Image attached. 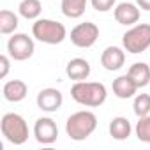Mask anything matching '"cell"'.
<instances>
[{
  "label": "cell",
  "instance_id": "cell-10",
  "mask_svg": "<svg viewBox=\"0 0 150 150\" xmlns=\"http://www.w3.org/2000/svg\"><path fill=\"white\" fill-rule=\"evenodd\" d=\"M113 16L117 20V23L125 25V27H132L139 21L141 11L138 7V4H131V2H120L115 9H113Z\"/></svg>",
  "mask_w": 150,
  "mask_h": 150
},
{
  "label": "cell",
  "instance_id": "cell-18",
  "mask_svg": "<svg viewBox=\"0 0 150 150\" xmlns=\"http://www.w3.org/2000/svg\"><path fill=\"white\" fill-rule=\"evenodd\" d=\"M18 25H20V20H18V16L13 11H9V9L0 11V32H2L4 35L14 34Z\"/></svg>",
  "mask_w": 150,
  "mask_h": 150
},
{
  "label": "cell",
  "instance_id": "cell-1",
  "mask_svg": "<svg viewBox=\"0 0 150 150\" xmlns=\"http://www.w3.org/2000/svg\"><path fill=\"white\" fill-rule=\"evenodd\" d=\"M71 97L81 106L97 108L104 104L108 90L99 81H74V85L71 87Z\"/></svg>",
  "mask_w": 150,
  "mask_h": 150
},
{
  "label": "cell",
  "instance_id": "cell-23",
  "mask_svg": "<svg viewBox=\"0 0 150 150\" xmlns=\"http://www.w3.org/2000/svg\"><path fill=\"white\" fill-rule=\"evenodd\" d=\"M9 69H11V60H9L7 55H2V57H0V78H2V80L7 76Z\"/></svg>",
  "mask_w": 150,
  "mask_h": 150
},
{
  "label": "cell",
  "instance_id": "cell-4",
  "mask_svg": "<svg viewBox=\"0 0 150 150\" xmlns=\"http://www.w3.org/2000/svg\"><path fill=\"white\" fill-rule=\"evenodd\" d=\"M2 136L13 145H23L28 139V125L27 120L18 113H6L0 120Z\"/></svg>",
  "mask_w": 150,
  "mask_h": 150
},
{
  "label": "cell",
  "instance_id": "cell-21",
  "mask_svg": "<svg viewBox=\"0 0 150 150\" xmlns=\"http://www.w3.org/2000/svg\"><path fill=\"white\" fill-rule=\"evenodd\" d=\"M134 131H136V136H138L139 141L150 143V115L139 117V120H138Z\"/></svg>",
  "mask_w": 150,
  "mask_h": 150
},
{
  "label": "cell",
  "instance_id": "cell-19",
  "mask_svg": "<svg viewBox=\"0 0 150 150\" xmlns=\"http://www.w3.org/2000/svg\"><path fill=\"white\" fill-rule=\"evenodd\" d=\"M18 11L25 20H39L42 13V6L39 0H21L18 6Z\"/></svg>",
  "mask_w": 150,
  "mask_h": 150
},
{
  "label": "cell",
  "instance_id": "cell-9",
  "mask_svg": "<svg viewBox=\"0 0 150 150\" xmlns=\"http://www.w3.org/2000/svg\"><path fill=\"white\" fill-rule=\"evenodd\" d=\"M35 103H37V108H39L41 111L53 113V111H57V110L62 108V104H64V96H62L60 90L48 87V88H42V90L37 94Z\"/></svg>",
  "mask_w": 150,
  "mask_h": 150
},
{
  "label": "cell",
  "instance_id": "cell-22",
  "mask_svg": "<svg viewBox=\"0 0 150 150\" xmlns=\"http://www.w3.org/2000/svg\"><path fill=\"white\" fill-rule=\"evenodd\" d=\"M90 4L97 13H108L115 7L117 0H90Z\"/></svg>",
  "mask_w": 150,
  "mask_h": 150
},
{
  "label": "cell",
  "instance_id": "cell-12",
  "mask_svg": "<svg viewBox=\"0 0 150 150\" xmlns=\"http://www.w3.org/2000/svg\"><path fill=\"white\" fill-rule=\"evenodd\" d=\"M90 64L85 58H72L65 65V74L72 81H85L90 76Z\"/></svg>",
  "mask_w": 150,
  "mask_h": 150
},
{
  "label": "cell",
  "instance_id": "cell-16",
  "mask_svg": "<svg viewBox=\"0 0 150 150\" xmlns=\"http://www.w3.org/2000/svg\"><path fill=\"white\" fill-rule=\"evenodd\" d=\"M127 74L132 78V81L138 85V88H143V87H146L150 83V65L145 64V62H134L129 67Z\"/></svg>",
  "mask_w": 150,
  "mask_h": 150
},
{
  "label": "cell",
  "instance_id": "cell-13",
  "mask_svg": "<svg viewBox=\"0 0 150 150\" xmlns=\"http://www.w3.org/2000/svg\"><path fill=\"white\" fill-rule=\"evenodd\" d=\"M27 94H28V87L21 80H11V81L4 83L2 96L9 103H20V101H23L27 97Z\"/></svg>",
  "mask_w": 150,
  "mask_h": 150
},
{
  "label": "cell",
  "instance_id": "cell-24",
  "mask_svg": "<svg viewBox=\"0 0 150 150\" xmlns=\"http://www.w3.org/2000/svg\"><path fill=\"white\" fill-rule=\"evenodd\" d=\"M136 4L143 11H150V0H136Z\"/></svg>",
  "mask_w": 150,
  "mask_h": 150
},
{
  "label": "cell",
  "instance_id": "cell-3",
  "mask_svg": "<svg viewBox=\"0 0 150 150\" xmlns=\"http://www.w3.org/2000/svg\"><path fill=\"white\" fill-rule=\"evenodd\" d=\"M32 35L44 44H60L67 37V30L60 21L39 18L32 25Z\"/></svg>",
  "mask_w": 150,
  "mask_h": 150
},
{
  "label": "cell",
  "instance_id": "cell-8",
  "mask_svg": "<svg viewBox=\"0 0 150 150\" xmlns=\"http://www.w3.org/2000/svg\"><path fill=\"white\" fill-rule=\"evenodd\" d=\"M34 136L41 145H53L58 138V125L50 117H41L34 124Z\"/></svg>",
  "mask_w": 150,
  "mask_h": 150
},
{
  "label": "cell",
  "instance_id": "cell-14",
  "mask_svg": "<svg viewBox=\"0 0 150 150\" xmlns=\"http://www.w3.org/2000/svg\"><path fill=\"white\" fill-rule=\"evenodd\" d=\"M113 94L118 97V99H131L136 96L138 92V85L132 81V78L129 74H122L117 80H113Z\"/></svg>",
  "mask_w": 150,
  "mask_h": 150
},
{
  "label": "cell",
  "instance_id": "cell-17",
  "mask_svg": "<svg viewBox=\"0 0 150 150\" xmlns=\"http://www.w3.org/2000/svg\"><path fill=\"white\" fill-rule=\"evenodd\" d=\"M87 4H88V0H62L60 7H62L64 16L76 20V18L83 16V13L87 9Z\"/></svg>",
  "mask_w": 150,
  "mask_h": 150
},
{
  "label": "cell",
  "instance_id": "cell-20",
  "mask_svg": "<svg viewBox=\"0 0 150 150\" xmlns=\"http://www.w3.org/2000/svg\"><path fill=\"white\" fill-rule=\"evenodd\" d=\"M132 110L138 118L150 115V94H136L132 101Z\"/></svg>",
  "mask_w": 150,
  "mask_h": 150
},
{
  "label": "cell",
  "instance_id": "cell-6",
  "mask_svg": "<svg viewBox=\"0 0 150 150\" xmlns=\"http://www.w3.org/2000/svg\"><path fill=\"white\" fill-rule=\"evenodd\" d=\"M34 51H35L34 39L28 37L27 34H13L7 41V53L16 62L28 60L34 55Z\"/></svg>",
  "mask_w": 150,
  "mask_h": 150
},
{
  "label": "cell",
  "instance_id": "cell-11",
  "mask_svg": "<svg viewBox=\"0 0 150 150\" xmlns=\"http://www.w3.org/2000/svg\"><path fill=\"white\" fill-rule=\"evenodd\" d=\"M125 64V51L118 46H108L101 53V65L106 71H118Z\"/></svg>",
  "mask_w": 150,
  "mask_h": 150
},
{
  "label": "cell",
  "instance_id": "cell-2",
  "mask_svg": "<svg viewBox=\"0 0 150 150\" xmlns=\"http://www.w3.org/2000/svg\"><path fill=\"white\" fill-rule=\"evenodd\" d=\"M96 129H97V117H96V113H92L88 110L72 113L65 122V132L74 141L87 139Z\"/></svg>",
  "mask_w": 150,
  "mask_h": 150
},
{
  "label": "cell",
  "instance_id": "cell-15",
  "mask_svg": "<svg viewBox=\"0 0 150 150\" xmlns=\"http://www.w3.org/2000/svg\"><path fill=\"white\" fill-rule=\"evenodd\" d=\"M108 131H110V136H111L113 139L124 141V139H127V138L131 136L132 127H131V122H129L125 117H115V118H111Z\"/></svg>",
  "mask_w": 150,
  "mask_h": 150
},
{
  "label": "cell",
  "instance_id": "cell-5",
  "mask_svg": "<svg viewBox=\"0 0 150 150\" xmlns=\"http://www.w3.org/2000/svg\"><path fill=\"white\" fill-rule=\"evenodd\" d=\"M122 46L125 51L138 55L150 48V25L136 23L122 35Z\"/></svg>",
  "mask_w": 150,
  "mask_h": 150
},
{
  "label": "cell",
  "instance_id": "cell-7",
  "mask_svg": "<svg viewBox=\"0 0 150 150\" xmlns=\"http://www.w3.org/2000/svg\"><path fill=\"white\" fill-rule=\"evenodd\" d=\"M71 42L76 48H92L99 39V27L92 21L78 23L71 30Z\"/></svg>",
  "mask_w": 150,
  "mask_h": 150
}]
</instances>
